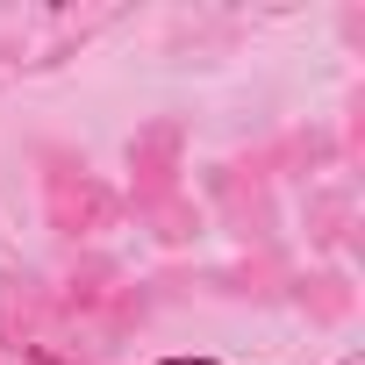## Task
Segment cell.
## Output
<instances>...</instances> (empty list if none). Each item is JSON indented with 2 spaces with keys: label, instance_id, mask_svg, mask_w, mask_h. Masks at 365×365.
Instances as JSON below:
<instances>
[{
  "label": "cell",
  "instance_id": "1",
  "mask_svg": "<svg viewBox=\"0 0 365 365\" xmlns=\"http://www.w3.org/2000/svg\"><path fill=\"white\" fill-rule=\"evenodd\" d=\"M158 365H215V358H158Z\"/></svg>",
  "mask_w": 365,
  "mask_h": 365
}]
</instances>
